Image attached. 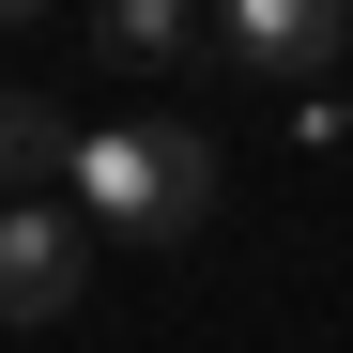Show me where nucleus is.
Instances as JSON below:
<instances>
[{"label": "nucleus", "instance_id": "obj_1", "mask_svg": "<svg viewBox=\"0 0 353 353\" xmlns=\"http://www.w3.org/2000/svg\"><path fill=\"white\" fill-rule=\"evenodd\" d=\"M77 215L92 230H139V246H185L215 215V139L200 123H92L77 139Z\"/></svg>", "mask_w": 353, "mask_h": 353}, {"label": "nucleus", "instance_id": "obj_2", "mask_svg": "<svg viewBox=\"0 0 353 353\" xmlns=\"http://www.w3.org/2000/svg\"><path fill=\"white\" fill-rule=\"evenodd\" d=\"M77 292H92V215L0 200V323H62Z\"/></svg>", "mask_w": 353, "mask_h": 353}, {"label": "nucleus", "instance_id": "obj_3", "mask_svg": "<svg viewBox=\"0 0 353 353\" xmlns=\"http://www.w3.org/2000/svg\"><path fill=\"white\" fill-rule=\"evenodd\" d=\"M215 46L246 77H276V92H307L338 46H353V0H215Z\"/></svg>", "mask_w": 353, "mask_h": 353}, {"label": "nucleus", "instance_id": "obj_4", "mask_svg": "<svg viewBox=\"0 0 353 353\" xmlns=\"http://www.w3.org/2000/svg\"><path fill=\"white\" fill-rule=\"evenodd\" d=\"M46 185H77V123L16 77V92H0V200H46Z\"/></svg>", "mask_w": 353, "mask_h": 353}, {"label": "nucleus", "instance_id": "obj_5", "mask_svg": "<svg viewBox=\"0 0 353 353\" xmlns=\"http://www.w3.org/2000/svg\"><path fill=\"white\" fill-rule=\"evenodd\" d=\"M200 31H215L200 0H108V31H92V46H108V62H139V77H154V62H185Z\"/></svg>", "mask_w": 353, "mask_h": 353}, {"label": "nucleus", "instance_id": "obj_6", "mask_svg": "<svg viewBox=\"0 0 353 353\" xmlns=\"http://www.w3.org/2000/svg\"><path fill=\"white\" fill-rule=\"evenodd\" d=\"M31 16H46V0H0V31H31Z\"/></svg>", "mask_w": 353, "mask_h": 353}]
</instances>
